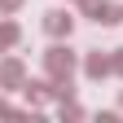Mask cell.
<instances>
[{"mask_svg": "<svg viewBox=\"0 0 123 123\" xmlns=\"http://www.w3.org/2000/svg\"><path fill=\"white\" fill-rule=\"evenodd\" d=\"M84 75H88L92 84H101V79H110V75H114V62L105 57L101 49H92V53L84 57Z\"/></svg>", "mask_w": 123, "mask_h": 123, "instance_id": "cell-5", "label": "cell"}, {"mask_svg": "<svg viewBox=\"0 0 123 123\" xmlns=\"http://www.w3.org/2000/svg\"><path fill=\"white\" fill-rule=\"evenodd\" d=\"M75 5H79L97 26H119L123 22V5H110V0H75Z\"/></svg>", "mask_w": 123, "mask_h": 123, "instance_id": "cell-2", "label": "cell"}, {"mask_svg": "<svg viewBox=\"0 0 123 123\" xmlns=\"http://www.w3.org/2000/svg\"><path fill=\"white\" fill-rule=\"evenodd\" d=\"M22 97H26V105H44L53 97V79H26L22 84Z\"/></svg>", "mask_w": 123, "mask_h": 123, "instance_id": "cell-6", "label": "cell"}, {"mask_svg": "<svg viewBox=\"0 0 123 123\" xmlns=\"http://www.w3.org/2000/svg\"><path fill=\"white\" fill-rule=\"evenodd\" d=\"M84 110H79V105H75V101H62V119H79Z\"/></svg>", "mask_w": 123, "mask_h": 123, "instance_id": "cell-9", "label": "cell"}, {"mask_svg": "<svg viewBox=\"0 0 123 123\" xmlns=\"http://www.w3.org/2000/svg\"><path fill=\"white\" fill-rule=\"evenodd\" d=\"M22 84H26V62L13 57V53H5L0 57V92H18Z\"/></svg>", "mask_w": 123, "mask_h": 123, "instance_id": "cell-3", "label": "cell"}, {"mask_svg": "<svg viewBox=\"0 0 123 123\" xmlns=\"http://www.w3.org/2000/svg\"><path fill=\"white\" fill-rule=\"evenodd\" d=\"M119 105H123V97H119Z\"/></svg>", "mask_w": 123, "mask_h": 123, "instance_id": "cell-11", "label": "cell"}, {"mask_svg": "<svg viewBox=\"0 0 123 123\" xmlns=\"http://www.w3.org/2000/svg\"><path fill=\"white\" fill-rule=\"evenodd\" d=\"M22 5H26V0H0V18H13Z\"/></svg>", "mask_w": 123, "mask_h": 123, "instance_id": "cell-8", "label": "cell"}, {"mask_svg": "<svg viewBox=\"0 0 123 123\" xmlns=\"http://www.w3.org/2000/svg\"><path fill=\"white\" fill-rule=\"evenodd\" d=\"M70 31H75V13H70V5L66 9H49L44 13V35H53V40H70Z\"/></svg>", "mask_w": 123, "mask_h": 123, "instance_id": "cell-4", "label": "cell"}, {"mask_svg": "<svg viewBox=\"0 0 123 123\" xmlns=\"http://www.w3.org/2000/svg\"><path fill=\"white\" fill-rule=\"evenodd\" d=\"M75 70H79V53H70L66 40H53L44 49V75L49 79H75Z\"/></svg>", "mask_w": 123, "mask_h": 123, "instance_id": "cell-1", "label": "cell"}, {"mask_svg": "<svg viewBox=\"0 0 123 123\" xmlns=\"http://www.w3.org/2000/svg\"><path fill=\"white\" fill-rule=\"evenodd\" d=\"M18 44H22V26L13 18H0V53H13Z\"/></svg>", "mask_w": 123, "mask_h": 123, "instance_id": "cell-7", "label": "cell"}, {"mask_svg": "<svg viewBox=\"0 0 123 123\" xmlns=\"http://www.w3.org/2000/svg\"><path fill=\"white\" fill-rule=\"evenodd\" d=\"M110 62H114V75L123 79V49H114V53H110Z\"/></svg>", "mask_w": 123, "mask_h": 123, "instance_id": "cell-10", "label": "cell"}]
</instances>
